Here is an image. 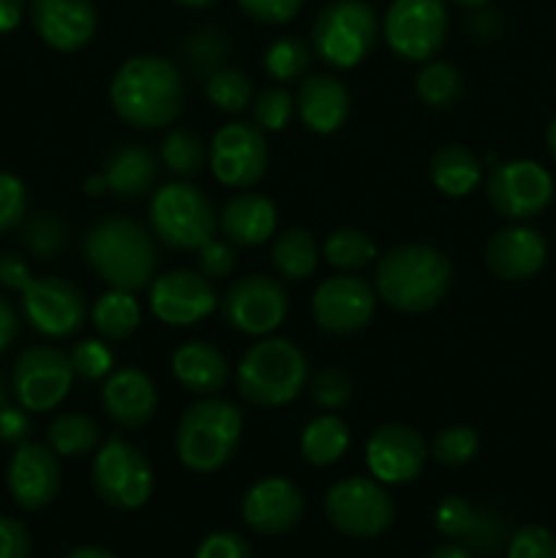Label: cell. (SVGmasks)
<instances>
[{
    "instance_id": "cell-30",
    "label": "cell",
    "mask_w": 556,
    "mask_h": 558,
    "mask_svg": "<svg viewBox=\"0 0 556 558\" xmlns=\"http://www.w3.org/2000/svg\"><path fill=\"white\" fill-rule=\"evenodd\" d=\"M349 450V428L336 414H319L305 425L300 452L311 466H333Z\"/></svg>"
},
{
    "instance_id": "cell-51",
    "label": "cell",
    "mask_w": 556,
    "mask_h": 558,
    "mask_svg": "<svg viewBox=\"0 0 556 558\" xmlns=\"http://www.w3.org/2000/svg\"><path fill=\"white\" fill-rule=\"evenodd\" d=\"M27 434H31V420L22 409L5 407L0 412V441L5 445H25Z\"/></svg>"
},
{
    "instance_id": "cell-22",
    "label": "cell",
    "mask_w": 556,
    "mask_h": 558,
    "mask_svg": "<svg viewBox=\"0 0 556 558\" xmlns=\"http://www.w3.org/2000/svg\"><path fill=\"white\" fill-rule=\"evenodd\" d=\"M31 20L44 44L58 52H76L96 36L93 0H31Z\"/></svg>"
},
{
    "instance_id": "cell-46",
    "label": "cell",
    "mask_w": 556,
    "mask_h": 558,
    "mask_svg": "<svg viewBox=\"0 0 556 558\" xmlns=\"http://www.w3.org/2000/svg\"><path fill=\"white\" fill-rule=\"evenodd\" d=\"M311 392H314V401L325 409H338L352 398L354 387L352 379L338 371H322V374L314 376L311 381Z\"/></svg>"
},
{
    "instance_id": "cell-23",
    "label": "cell",
    "mask_w": 556,
    "mask_h": 558,
    "mask_svg": "<svg viewBox=\"0 0 556 558\" xmlns=\"http://www.w3.org/2000/svg\"><path fill=\"white\" fill-rule=\"evenodd\" d=\"M104 409L123 428H142L158 409V392L150 376L140 368H123L112 374L101 392Z\"/></svg>"
},
{
    "instance_id": "cell-50",
    "label": "cell",
    "mask_w": 556,
    "mask_h": 558,
    "mask_svg": "<svg viewBox=\"0 0 556 558\" xmlns=\"http://www.w3.org/2000/svg\"><path fill=\"white\" fill-rule=\"evenodd\" d=\"M31 534L16 518L0 515V558H31Z\"/></svg>"
},
{
    "instance_id": "cell-4",
    "label": "cell",
    "mask_w": 556,
    "mask_h": 558,
    "mask_svg": "<svg viewBox=\"0 0 556 558\" xmlns=\"http://www.w3.org/2000/svg\"><path fill=\"white\" fill-rule=\"evenodd\" d=\"M243 434V414L234 403L207 396L183 412L174 434L180 463L194 474H216L234 458Z\"/></svg>"
},
{
    "instance_id": "cell-48",
    "label": "cell",
    "mask_w": 556,
    "mask_h": 558,
    "mask_svg": "<svg viewBox=\"0 0 556 558\" xmlns=\"http://www.w3.org/2000/svg\"><path fill=\"white\" fill-rule=\"evenodd\" d=\"M234 265H238V256H234V248L229 243H221V240H207L200 248V267L202 276L216 281V278H229L234 272Z\"/></svg>"
},
{
    "instance_id": "cell-36",
    "label": "cell",
    "mask_w": 556,
    "mask_h": 558,
    "mask_svg": "<svg viewBox=\"0 0 556 558\" xmlns=\"http://www.w3.org/2000/svg\"><path fill=\"white\" fill-rule=\"evenodd\" d=\"M161 161L167 163V169L178 178H191L202 169L205 163V145L200 142V136L191 134L185 129H172L164 136L161 145Z\"/></svg>"
},
{
    "instance_id": "cell-35",
    "label": "cell",
    "mask_w": 556,
    "mask_h": 558,
    "mask_svg": "<svg viewBox=\"0 0 556 558\" xmlns=\"http://www.w3.org/2000/svg\"><path fill=\"white\" fill-rule=\"evenodd\" d=\"M414 87H418L420 101L428 104L431 109H447L461 96V74L450 63L434 60V63L423 65Z\"/></svg>"
},
{
    "instance_id": "cell-3",
    "label": "cell",
    "mask_w": 556,
    "mask_h": 558,
    "mask_svg": "<svg viewBox=\"0 0 556 558\" xmlns=\"http://www.w3.org/2000/svg\"><path fill=\"white\" fill-rule=\"evenodd\" d=\"M85 259L109 289L140 292L153 283L158 251L142 223L131 218H107L87 232Z\"/></svg>"
},
{
    "instance_id": "cell-14",
    "label": "cell",
    "mask_w": 556,
    "mask_h": 558,
    "mask_svg": "<svg viewBox=\"0 0 556 558\" xmlns=\"http://www.w3.org/2000/svg\"><path fill=\"white\" fill-rule=\"evenodd\" d=\"M223 319L245 336H270L289 311L287 289L270 276H245L221 300Z\"/></svg>"
},
{
    "instance_id": "cell-15",
    "label": "cell",
    "mask_w": 556,
    "mask_h": 558,
    "mask_svg": "<svg viewBox=\"0 0 556 558\" xmlns=\"http://www.w3.org/2000/svg\"><path fill=\"white\" fill-rule=\"evenodd\" d=\"M376 311V292L360 276H333L316 287L311 314L319 330L330 336H352L363 330Z\"/></svg>"
},
{
    "instance_id": "cell-17",
    "label": "cell",
    "mask_w": 556,
    "mask_h": 558,
    "mask_svg": "<svg viewBox=\"0 0 556 558\" xmlns=\"http://www.w3.org/2000/svg\"><path fill=\"white\" fill-rule=\"evenodd\" d=\"M22 308L27 322L49 338H65L85 322V294L58 276L33 278L22 289Z\"/></svg>"
},
{
    "instance_id": "cell-34",
    "label": "cell",
    "mask_w": 556,
    "mask_h": 558,
    "mask_svg": "<svg viewBox=\"0 0 556 558\" xmlns=\"http://www.w3.org/2000/svg\"><path fill=\"white\" fill-rule=\"evenodd\" d=\"M205 93L213 107L229 114L243 112L249 104H254V82L249 80V74L238 69H227V65H221V69L207 76Z\"/></svg>"
},
{
    "instance_id": "cell-10",
    "label": "cell",
    "mask_w": 556,
    "mask_h": 558,
    "mask_svg": "<svg viewBox=\"0 0 556 558\" xmlns=\"http://www.w3.org/2000/svg\"><path fill=\"white\" fill-rule=\"evenodd\" d=\"M445 0H392L385 16L387 47L409 63H425L442 49L447 38Z\"/></svg>"
},
{
    "instance_id": "cell-43",
    "label": "cell",
    "mask_w": 556,
    "mask_h": 558,
    "mask_svg": "<svg viewBox=\"0 0 556 558\" xmlns=\"http://www.w3.org/2000/svg\"><path fill=\"white\" fill-rule=\"evenodd\" d=\"M507 558H556V534L545 526H523L512 534Z\"/></svg>"
},
{
    "instance_id": "cell-56",
    "label": "cell",
    "mask_w": 556,
    "mask_h": 558,
    "mask_svg": "<svg viewBox=\"0 0 556 558\" xmlns=\"http://www.w3.org/2000/svg\"><path fill=\"white\" fill-rule=\"evenodd\" d=\"M63 558H118V556H114L112 550L96 548V545H82V548L69 550Z\"/></svg>"
},
{
    "instance_id": "cell-2",
    "label": "cell",
    "mask_w": 556,
    "mask_h": 558,
    "mask_svg": "<svg viewBox=\"0 0 556 558\" xmlns=\"http://www.w3.org/2000/svg\"><path fill=\"white\" fill-rule=\"evenodd\" d=\"M452 265L439 248L396 245L376 265V294L401 314H425L450 292Z\"/></svg>"
},
{
    "instance_id": "cell-13",
    "label": "cell",
    "mask_w": 556,
    "mask_h": 558,
    "mask_svg": "<svg viewBox=\"0 0 556 558\" xmlns=\"http://www.w3.org/2000/svg\"><path fill=\"white\" fill-rule=\"evenodd\" d=\"M270 150L265 131L254 123H227L218 129L210 145V167L221 185L251 189L267 172Z\"/></svg>"
},
{
    "instance_id": "cell-41",
    "label": "cell",
    "mask_w": 556,
    "mask_h": 558,
    "mask_svg": "<svg viewBox=\"0 0 556 558\" xmlns=\"http://www.w3.org/2000/svg\"><path fill=\"white\" fill-rule=\"evenodd\" d=\"M69 357L76 374L85 376V379L90 381L104 379L114 365L112 349H109L104 341H98V338H85V341H80L74 349H71Z\"/></svg>"
},
{
    "instance_id": "cell-32",
    "label": "cell",
    "mask_w": 556,
    "mask_h": 558,
    "mask_svg": "<svg viewBox=\"0 0 556 558\" xmlns=\"http://www.w3.org/2000/svg\"><path fill=\"white\" fill-rule=\"evenodd\" d=\"M47 441L58 452V458L87 456V452H96L98 445H101V428L87 414H60L49 425Z\"/></svg>"
},
{
    "instance_id": "cell-39",
    "label": "cell",
    "mask_w": 556,
    "mask_h": 558,
    "mask_svg": "<svg viewBox=\"0 0 556 558\" xmlns=\"http://www.w3.org/2000/svg\"><path fill=\"white\" fill-rule=\"evenodd\" d=\"M294 98L283 87H267L254 98V120L262 131H283L294 118Z\"/></svg>"
},
{
    "instance_id": "cell-5",
    "label": "cell",
    "mask_w": 556,
    "mask_h": 558,
    "mask_svg": "<svg viewBox=\"0 0 556 558\" xmlns=\"http://www.w3.org/2000/svg\"><path fill=\"white\" fill-rule=\"evenodd\" d=\"M238 392L254 407H283L300 396L309 379V360L289 338H265L238 365Z\"/></svg>"
},
{
    "instance_id": "cell-45",
    "label": "cell",
    "mask_w": 556,
    "mask_h": 558,
    "mask_svg": "<svg viewBox=\"0 0 556 558\" xmlns=\"http://www.w3.org/2000/svg\"><path fill=\"white\" fill-rule=\"evenodd\" d=\"M27 210V191L16 174L0 172V232H9Z\"/></svg>"
},
{
    "instance_id": "cell-28",
    "label": "cell",
    "mask_w": 556,
    "mask_h": 558,
    "mask_svg": "<svg viewBox=\"0 0 556 558\" xmlns=\"http://www.w3.org/2000/svg\"><path fill=\"white\" fill-rule=\"evenodd\" d=\"M431 183L445 196H469L480 183L483 163L469 147L445 145L434 153L428 163Z\"/></svg>"
},
{
    "instance_id": "cell-44",
    "label": "cell",
    "mask_w": 556,
    "mask_h": 558,
    "mask_svg": "<svg viewBox=\"0 0 556 558\" xmlns=\"http://www.w3.org/2000/svg\"><path fill=\"white\" fill-rule=\"evenodd\" d=\"M25 243L36 256L52 259V256L65 245V227L55 216L33 218L31 227H27Z\"/></svg>"
},
{
    "instance_id": "cell-19",
    "label": "cell",
    "mask_w": 556,
    "mask_h": 558,
    "mask_svg": "<svg viewBox=\"0 0 556 558\" xmlns=\"http://www.w3.org/2000/svg\"><path fill=\"white\" fill-rule=\"evenodd\" d=\"M305 512L303 490L287 477H265L251 485L240 505L245 526L262 537L292 532Z\"/></svg>"
},
{
    "instance_id": "cell-54",
    "label": "cell",
    "mask_w": 556,
    "mask_h": 558,
    "mask_svg": "<svg viewBox=\"0 0 556 558\" xmlns=\"http://www.w3.org/2000/svg\"><path fill=\"white\" fill-rule=\"evenodd\" d=\"M25 16V0H0V36L11 33Z\"/></svg>"
},
{
    "instance_id": "cell-60",
    "label": "cell",
    "mask_w": 556,
    "mask_h": 558,
    "mask_svg": "<svg viewBox=\"0 0 556 558\" xmlns=\"http://www.w3.org/2000/svg\"><path fill=\"white\" fill-rule=\"evenodd\" d=\"M452 3L463 5V9H480V5H485L488 0H452Z\"/></svg>"
},
{
    "instance_id": "cell-11",
    "label": "cell",
    "mask_w": 556,
    "mask_h": 558,
    "mask_svg": "<svg viewBox=\"0 0 556 558\" xmlns=\"http://www.w3.org/2000/svg\"><path fill=\"white\" fill-rule=\"evenodd\" d=\"M491 207L510 221H527L540 216L554 199V178L537 161L496 163L485 180Z\"/></svg>"
},
{
    "instance_id": "cell-8",
    "label": "cell",
    "mask_w": 556,
    "mask_h": 558,
    "mask_svg": "<svg viewBox=\"0 0 556 558\" xmlns=\"http://www.w3.org/2000/svg\"><path fill=\"white\" fill-rule=\"evenodd\" d=\"M93 488L114 510H140L153 494V466L140 447L112 436L93 458Z\"/></svg>"
},
{
    "instance_id": "cell-55",
    "label": "cell",
    "mask_w": 556,
    "mask_h": 558,
    "mask_svg": "<svg viewBox=\"0 0 556 558\" xmlns=\"http://www.w3.org/2000/svg\"><path fill=\"white\" fill-rule=\"evenodd\" d=\"M428 558H474V556H472V550H467L463 545L445 543V545H439V548L431 550Z\"/></svg>"
},
{
    "instance_id": "cell-38",
    "label": "cell",
    "mask_w": 556,
    "mask_h": 558,
    "mask_svg": "<svg viewBox=\"0 0 556 558\" xmlns=\"http://www.w3.org/2000/svg\"><path fill=\"white\" fill-rule=\"evenodd\" d=\"M480 450L478 430L469 425H447L431 441V456L442 463V466H467Z\"/></svg>"
},
{
    "instance_id": "cell-31",
    "label": "cell",
    "mask_w": 556,
    "mask_h": 558,
    "mask_svg": "<svg viewBox=\"0 0 556 558\" xmlns=\"http://www.w3.org/2000/svg\"><path fill=\"white\" fill-rule=\"evenodd\" d=\"M142 322V308L134 292L109 289L93 305V327L104 341H125Z\"/></svg>"
},
{
    "instance_id": "cell-29",
    "label": "cell",
    "mask_w": 556,
    "mask_h": 558,
    "mask_svg": "<svg viewBox=\"0 0 556 558\" xmlns=\"http://www.w3.org/2000/svg\"><path fill=\"white\" fill-rule=\"evenodd\" d=\"M270 262L283 281H305L319 265V245L309 229H287L273 240Z\"/></svg>"
},
{
    "instance_id": "cell-24",
    "label": "cell",
    "mask_w": 556,
    "mask_h": 558,
    "mask_svg": "<svg viewBox=\"0 0 556 558\" xmlns=\"http://www.w3.org/2000/svg\"><path fill=\"white\" fill-rule=\"evenodd\" d=\"M349 98L347 85L333 74H314L300 85L298 93V112L300 120L314 134H336L349 118Z\"/></svg>"
},
{
    "instance_id": "cell-52",
    "label": "cell",
    "mask_w": 556,
    "mask_h": 558,
    "mask_svg": "<svg viewBox=\"0 0 556 558\" xmlns=\"http://www.w3.org/2000/svg\"><path fill=\"white\" fill-rule=\"evenodd\" d=\"M33 281L31 267L25 265V259L16 254H0V283L5 289H14V292H22L27 283Z\"/></svg>"
},
{
    "instance_id": "cell-42",
    "label": "cell",
    "mask_w": 556,
    "mask_h": 558,
    "mask_svg": "<svg viewBox=\"0 0 556 558\" xmlns=\"http://www.w3.org/2000/svg\"><path fill=\"white\" fill-rule=\"evenodd\" d=\"M185 58L194 65L196 74L210 76L213 71L221 69L223 58H227V41H223L221 33L202 31L189 38V44H185Z\"/></svg>"
},
{
    "instance_id": "cell-40",
    "label": "cell",
    "mask_w": 556,
    "mask_h": 558,
    "mask_svg": "<svg viewBox=\"0 0 556 558\" xmlns=\"http://www.w3.org/2000/svg\"><path fill=\"white\" fill-rule=\"evenodd\" d=\"M434 523L445 537H469V534L474 532V526H478V512H474V507L469 505L467 499H461V496H445V499L436 505Z\"/></svg>"
},
{
    "instance_id": "cell-57",
    "label": "cell",
    "mask_w": 556,
    "mask_h": 558,
    "mask_svg": "<svg viewBox=\"0 0 556 558\" xmlns=\"http://www.w3.org/2000/svg\"><path fill=\"white\" fill-rule=\"evenodd\" d=\"M104 189H107V178H104V172L96 174V178H90V180H87V183H85V191H87V194H90V196H98Z\"/></svg>"
},
{
    "instance_id": "cell-6",
    "label": "cell",
    "mask_w": 556,
    "mask_h": 558,
    "mask_svg": "<svg viewBox=\"0 0 556 558\" xmlns=\"http://www.w3.org/2000/svg\"><path fill=\"white\" fill-rule=\"evenodd\" d=\"M379 38V16L365 0H333L316 14L311 27L314 52L333 69L363 63Z\"/></svg>"
},
{
    "instance_id": "cell-1",
    "label": "cell",
    "mask_w": 556,
    "mask_h": 558,
    "mask_svg": "<svg viewBox=\"0 0 556 558\" xmlns=\"http://www.w3.org/2000/svg\"><path fill=\"white\" fill-rule=\"evenodd\" d=\"M185 85L178 65L158 54H136L112 76L109 101L134 129H161L183 109Z\"/></svg>"
},
{
    "instance_id": "cell-58",
    "label": "cell",
    "mask_w": 556,
    "mask_h": 558,
    "mask_svg": "<svg viewBox=\"0 0 556 558\" xmlns=\"http://www.w3.org/2000/svg\"><path fill=\"white\" fill-rule=\"evenodd\" d=\"M545 145H548V153L556 161V118L548 123V131H545Z\"/></svg>"
},
{
    "instance_id": "cell-27",
    "label": "cell",
    "mask_w": 556,
    "mask_h": 558,
    "mask_svg": "<svg viewBox=\"0 0 556 558\" xmlns=\"http://www.w3.org/2000/svg\"><path fill=\"white\" fill-rule=\"evenodd\" d=\"M158 163L147 147L142 145H125L109 156L104 178H107V189L114 196L123 199H136V196L147 194L156 180Z\"/></svg>"
},
{
    "instance_id": "cell-47",
    "label": "cell",
    "mask_w": 556,
    "mask_h": 558,
    "mask_svg": "<svg viewBox=\"0 0 556 558\" xmlns=\"http://www.w3.org/2000/svg\"><path fill=\"white\" fill-rule=\"evenodd\" d=\"M305 0H238L240 9L256 22H265V25H283V22H292L300 14Z\"/></svg>"
},
{
    "instance_id": "cell-7",
    "label": "cell",
    "mask_w": 556,
    "mask_h": 558,
    "mask_svg": "<svg viewBox=\"0 0 556 558\" xmlns=\"http://www.w3.org/2000/svg\"><path fill=\"white\" fill-rule=\"evenodd\" d=\"M150 227L153 234L164 245H169V248H202L213 238L216 213H213V205L205 196V191L178 180V183L161 185L153 194Z\"/></svg>"
},
{
    "instance_id": "cell-59",
    "label": "cell",
    "mask_w": 556,
    "mask_h": 558,
    "mask_svg": "<svg viewBox=\"0 0 556 558\" xmlns=\"http://www.w3.org/2000/svg\"><path fill=\"white\" fill-rule=\"evenodd\" d=\"M172 3L185 5V9H205V5L216 3V0H172Z\"/></svg>"
},
{
    "instance_id": "cell-9",
    "label": "cell",
    "mask_w": 556,
    "mask_h": 558,
    "mask_svg": "<svg viewBox=\"0 0 556 558\" xmlns=\"http://www.w3.org/2000/svg\"><path fill=\"white\" fill-rule=\"evenodd\" d=\"M325 515L338 534L352 539H374L396 521V505L379 480H338L325 494Z\"/></svg>"
},
{
    "instance_id": "cell-53",
    "label": "cell",
    "mask_w": 556,
    "mask_h": 558,
    "mask_svg": "<svg viewBox=\"0 0 556 558\" xmlns=\"http://www.w3.org/2000/svg\"><path fill=\"white\" fill-rule=\"evenodd\" d=\"M16 327H20V322H16V311L11 308L9 300L0 298V354L11 347V341H14L16 336Z\"/></svg>"
},
{
    "instance_id": "cell-16",
    "label": "cell",
    "mask_w": 556,
    "mask_h": 558,
    "mask_svg": "<svg viewBox=\"0 0 556 558\" xmlns=\"http://www.w3.org/2000/svg\"><path fill=\"white\" fill-rule=\"evenodd\" d=\"M428 458L425 439L403 423L379 425L365 445V466L382 485H407L420 477Z\"/></svg>"
},
{
    "instance_id": "cell-49",
    "label": "cell",
    "mask_w": 556,
    "mask_h": 558,
    "mask_svg": "<svg viewBox=\"0 0 556 558\" xmlns=\"http://www.w3.org/2000/svg\"><path fill=\"white\" fill-rule=\"evenodd\" d=\"M194 558H254V554L238 532H213L202 539Z\"/></svg>"
},
{
    "instance_id": "cell-33",
    "label": "cell",
    "mask_w": 556,
    "mask_h": 558,
    "mask_svg": "<svg viewBox=\"0 0 556 558\" xmlns=\"http://www.w3.org/2000/svg\"><path fill=\"white\" fill-rule=\"evenodd\" d=\"M327 265L338 270H360L376 256V243L365 232L352 227H341L330 232V238L322 245Z\"/></svg>"
},
{
    "instance_id": "cell-12",
    "label": "cell",
    "mask_w": 556,
    "mask_h": 558,
    "mask_svg": "<svg viewBox=\"0 0 556 558\" xmlns=\"http://www.w3.org/2000/svg\"><path fill=\"white\" fill-rule=\"evenodd\" d=\"M74 365L55 347H31L20 354L14 368L16 401L27 412H49L60 407L74 385Z\"/></svg>"
},
{
    "instance_id": "cell-26",
    "label": "cell",
    "mask_w": 556,
    "mask_h": 558,
    "mask_svg": "<svg viewBox=\"0 0 556 558\" xmlns=\"http://www.w3.org/2000/svg\"><path fill=\"white\" fill-rule=\"evenodd\" d=\"M278 210L273 199L262 194H238L227 202L221 213V229L229 238V243L243 245H262L276 234Z\"/></svg>"
},
{
    "instance_id": "cell-20",
    "label": "cell",
    "mask_w": 556,
    "mask_h": 558,
    "mask_svg": "<svg viewBox=\"0 0 556 558\" xmlns=\"http://www.w3.org/2000/svg\"><path fill=\"white\" fill-rule=\"evenodd\" d=\"M63 485L58 452L47 445L25 441L16 447L9 463V494L22 510H44L55 501Z\"/></svg>"
},
{
    "instance_id": "cell-18",
    "label": "cell",
    "mask_w": 556,
    "mask_h": 558,
    "mask_svg": "<svg viewBox=\"0 0 556 558\" xmlns=\"http://www.w3.org/2000/svg\"><path fill=\"white\" fill-rule=\"evenodd\" d=\"M216 308V289L210 278L194 270H172L153 278L150 311L158 322L189 327L207 319Z\"/></svg>"
},
{
    "instance_id": "cell-37",
    "label": "cell",
    "mask_w": 556,
    "mask_h": 558,
    "mask_svg": "<svg viewBox=\"0 0 556 558\" xmlns=\"http://www.w3.org/2000/svg\"><path fill=\"white\" fill-rule=\"evenodd\" d=\"M311 54L300 38L283 36L273 41L265 52V71L276 82H292L309 71Z\"/></svg>"
},
{
    "instance_id": "cell-25",
    "label": "cell",
    "mask_w": 556,
    "mask_h": 558,
    "mask_svg": "<svg viewBox=\"0 0 556 558\" xmlns=\"http://www.w3.org/2000/svg\"><path fill=\"white\" fill-rule=\"evenodd\" d=\"M172 374L183 390L194 396H216L229 381V363L207 341H189L172 354Z\"/></svg>"
},
{
    "instance_id": "cell-21",
    "label": "cell",
    "mask_w": 556,
    "mask_h": 558,
    "mask_svg": "<svg viewBox=\"0 0 556 558\" xmlns=\"http://www.w3.org/2000/svg\"><path fill=\"white\" fill-rule=\"evenodd\" d=\"M548 259V243L543 234L523 223L496 229L485 245V265L501 281H529L537 276Z\"/></svg>"
},
{
    "instance_id": "cell-61",
    "label": "cell",
    "mask_w": 556,
    "mask_h": 558,
    "mask_svg": "<svg viewBox=\"0 0 556 558\" xmlns=\"http://www.w3.org/2000/svg\"><path fill=\"white\" fill-rule=\"evenodd\" d=\"M5 407H9V398H5V390H3V385H0V412H3Z\"/></svg>"
}]
</instances>
